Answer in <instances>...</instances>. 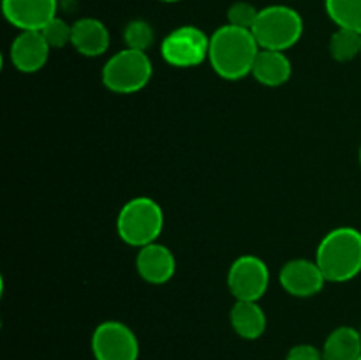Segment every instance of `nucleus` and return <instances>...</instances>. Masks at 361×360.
<instances>
[{
	"label": "nucleus",
	"instance_id": "1",
	"mask_svg": "<svg viewBox=\"0 0 361 360\" xmlns=\"http://www.w3.org/2000/svg\"><path fill=\"white\" fill-rule=\"evenodd\" d=\"M259 44L252 30L222 25L210 35L208 62L221 78L229 81L242 80L252 73Z\"/></svg>",
	"mask_w": 361,
	"mask_h": 360
},
{
	"label": "nucleus",
	"instance_id": "2",
	"mask_svg": "<svg viewBox=\"0 0 361 360\" xmlns=\"http://www.w3.org/2000/svg\"><path fill=\"white\" fill-rule=\"evenodd\" d=\"M316 261L330 282L353 281L361 272V232L341 226L321 239Z\"/></svg>",
	"mask_w": 361,
	"mask_h": 360
},
{
	"label": "nucleus",
	"instance_id": "3",
	"mask_svg": "<svg viewBox=\"0 0 361 360\" xmlns=\"http://www.w3.org/2000/svg\"><path fill=\"white\" fill-rule=\"evenodd\" d=\"M164 228V212L150 196H136L127 201L116 215V233L127 246L143 247L157 242Z\"/></svg>",
	"mask_w": 361,
	"mask_h": 360
},
{
	"label": "nucleus",
	"instance_id": "4",
	"mask_svg": "<svg viewBox=\"0 0 361 360\" xmlns=\"http://www.w3.org/2000/svg\"><path fill=\"white\" fill-rule=\"evenodd\" d=\"M252 34L261 49L286 52L302 39L303 20L293 7L268 6L259 9Z\"/></svg>",
	"mask_w": 361,
	"mask_h": 360
},
{
	"label": "nucleus",
	"instance_id": "5",
	"mask_svg": "<svg viewBox=\"0 0 361 360\" xmlns=\"http://www.w3.org/2000/svg\"><path fill=\"white\" fill-rule=\"evenodd\" d=\"M154 66L147 52L126 48L109 56L102 67V83L115 94H136L152 80Z\"/></svg>",
	"mask_w": 361,
	"mask_h": 360
},
{
	"label": "nucleus",
	"instance_id": "6",
	"mask_svg": "<svg viewBox=\"0 0 361 360\" xmlns=\"http://www.w3.org/2000/svg\"><path fill=\"white\" fill-rule=\"evenodd\" d=\"M210 35L194 25H182L169 32L161 42V56L178 69L196 67L208 60Z\"/></svg>",
	"mask_w": 361,
	"mask_h": 360
},
{
	"label": "nucleus",
	"instance_id": "7",
	"mask_svg": "<svg viewBox=\"0 0 361 360\" xmlns=\"http://www.w3.org/2000/svg\"><path fill=\"white\" fill-rule=\"evenodd\" d=\"M92 355L95 360H137L140 341L133 328L118 320L97 325L92 334Z\"/></svg>",
	"mask_w": 361,
	"mask_h": 360
},
{
	"label": "nucleus",
	"instance_id": "8",
	"mask_svg": "<svg viewBox=\"0 0 361 360\" xmlns=\"http://www.w3.org/2000/svg\"><path fill=\"white\" fill-rule=\"evenodd\" d=\"M226 282L236 300L257 302L268 292L270 270L261 258L254 254H243L231 263Z\"/></svg>",
	"mask_w": 361,
	"mask_h": 360
},
{
	"label": "nucleus",
	"instance_id": "9",
	"mask_svg": "<svg viewBox=\"0 0 361 360\" xmlns=\"http://www.w3.org/2000/svg\"><path fill=\"white\" fill-rule=\"evenodd\" d=\"M279 282L291 296L309 299L323 289L326 277L316 260L296 258V260H289L281 268Z\"/></svg>",
	"mask_w": 361,
	"mask_h": 360
},
{
	"label": "nucleus",
	"instance_id": "10",
	"mask_svg": "<svg viewBox=\"0 0 361 360\" xmlns=\"http://www.w3.org/2000/svg\"><path fill=\"white\" fill-rule=\"evenodd\" d=\"M59 0H2L4 18L18 30H42L56 16Z\"/></svg>",
	"mask_w": 361,
	"mask_h": 360
},
{
	"label": "nucleus",
	"instance_id": "11",
	"mask_svg": "<svg viewBox=\"0 0 361 360\" xmlns=\"http://www.w3.org/2000/svg\"><path fill=\"white\" fill-rule=\"evenodd\" d=\"M49 44L41 30H21L9 48L11 64L20 73H37L46 66L49 56Z\"/></svg>",
	"mask_w": 361,
	"mask_h": 360
},
{
	"label": "nucleus",
	"instance_id": "12",
	"mask_svg": "<svg viewBox=\"0 0 361 360\" xmlns=\"http://www.w3.org/2000/svg\"><path fill=\"white\" fill-rule=\"evenodd\" d=\"M136 270L145 282L166 284L175 275V254L168 246L161 242H152L148 246L140 247L136 254Z\"/></svg>",
	"mask_w": 361,
	"mask_h": 360
},
{
	"label": "nucleus",
	"instance_id": "13",
	"mask_svg": "<svg viewBox=\"0 0 361 360\" xmlns=\"http://www.w3.org/2000/svg\"><path fill=\"white\" fill-rule=\"evenodd\" d=\"M71 44L83 56H101L109 48V30L97 18H80L73 23Z\"/></svg>",
	"mask_w": 361,
	"mask_h": 360
},
{
	"label": "nucleus",
	"instance_id": "14",
	"mask_svg": "<svg viewBox=\"0 0 361 360\" xmlns=\"http://www.w3.org/2000/svg\"><path fill=\"white\" fill-rule=\"evenodd\" d=\"M250 74L257 83L264 85V87H282V85L288 83L293 74L291 60L284 52L259 49Z\"/></svg>",
	"mask_w": 361,
	"mask_h": 360
},
{
	"label": "nucleus",
	"instance_id": "15",
	"mask_svg": "<svg viewBox=\"0 0 361 360\" xmlns=\"http://www.w3.org/2000/svg\"><path fill=\"white\" fill-rule=\"evenodd\" d=\"M229 320H231V327L236 335L247 339V341L259 339L267 330L268 323L263 307L250 300H236L229 313Z\"/></svg>",
	"mask_w": 361,
	"mask_h": 360
},
{
	"label": "nucleus",
	"instance_id": "16",
	"mask_svg": "<svg viewBox=\"0 0 361 360\" xmlns=\"http://www.w3.org/2000/svg\"><path fill=\"white\" fill-rule=\"evenodd\" d=\"M323 360H358L361 355V335L358 328L344 325L330 332L323 344Z\"/></svg>",
	"mask_w": 361,
	"mask_h": 360
},
{
	"label": "nucleus",
	"instance_id": "17",
	"mask_svg": "<svg viewBox=\"0 0 361 360\" xmlns=\"http://www.w3.org/2000/svg\"><path fill=\"white\" fill-rule=\"evenodd\" d=\"M324 9L338 28L361 34V0H324Z\"/></svg>",
	"mask_w": 361,
	"mask_h": 360
},
{
	"label": "nucleus",
	"instance_id": "18",
	"mask_svg": "<svg viewBox=\"0 0 361 360\" xmlns=\"http://www.w3.org/2000/svg\"><path fill=\"white\" fill-rule=\"evenodd\" d=\"M330 55L337 62H351L361 55V34L349 28H338L330 37Z\"/></svg>",
	"mask_w": 361,
	"mask_h": 360
},
{
	"label": "nucleus",
	"instance_id": "19",
	"mask_svg": "<svg viewBox=\"0 0 361 360\" xmlns=\"http://www.w3.org/2000/svg\"><path fill=\"white\" fill-rule=\"evenodd\" d=\"M123 41H126L127 48L147 52V49L152 48V44H154L155 32L148 21L133 20L127 23L126 28H123Z\"/></svg>",
	"mask_w": 361,
	"mask_h": 360
},
{
	"label": "nucleus",
	"instance_id": "20",
	"mask_svg": "<svg viewBox=\"0 0 361 360\" xmlns=\"http://www.w3.org/2000/svg\"><path fill=\"white\" fill-rule=\"evenodd\" d=\"M41 34L44 35L49 48H63L66 44H71L73 25H69L66 20H62V18L55 16L44 28H42Z\"/></svg>",
	"mask_w": 361,
	"mask_h": 360
},
{
	"label": "nucleus",
	"instance_id": "21",
	"mask_svg": "<svg viewBox=\"0 0 361 360\" xmlns=\"http://www.w3.org/2000/svg\"><path fill=\"white\" fill-rule=\"evenodd\" d=\"M257 14H259V9H256L250 2L240 0V2L231 4V7L228 9V23L233 27L252 30Z\"/></svg>",
	"mask_w": 361,
	"mask_h": 360
},
{
	"label": "nucleus",
	"instance_id": "22",
	"mask_svg": "<svg viewBox=\"0 0 361 360\" xmlns=\"http://www.w3.org/2000/svg\"><path fill=\"white\" fill-rule=\"evenodd\" d=\"M286 360H323V352L312 344H296L289 349Z\"/></svg>",
	"mask_w": 361,
	"mask_h": 360
},
{
	"label": "nucleus",
	"instance_id": "23",
	"mask_svg": "<svg viewBox=\"0 0 361 360\" xmlns=\"http://www.w3.org/2000/svg\"><path fill=\"white\" fill-rule=\"evenodd\" d=\"M161 2H168V4H173V2H180V0H161Z\"/></svg>",
	"mask_w": 361,
	"mask_h": 360
},
{
	"label": "nucleus",
	"instance_id": "24",
	"mask_svg": "<svg viewBox=\"0 0 361 360\" xmlns=\"http://www.w3.org/2000/svg\"><path fill=\"white\" fill-rule=\"evenodd\" d=\"M360 166H361V145H360Z\"/></svg>",
	"mask_w": 361,
	"mask_h": 360
},
{
	"label": "nucleus",
	"instance_id": "25",
	"mask_svg": "<svg viewBox=\"0 0 361 360\" xmlns=\"http://www.w3.org/2000/svg\"><path fill=\"white\" fill-rule=\"evenodd\" d=\"M358 330H360V335H361V327H360V328H358Z\"/></svg>",
	"mask_w": 361,
	"mask_h": 360
},
{
	"label": "nucleus",
	"instance_id": "26",
	"mask_svg": "<svg viewBox=\"0 0 361 360\" xmlns=\"http://www.w3.org/2000/svg\"><path fill=\"white\" fill-rule=\"evenodd\" d=\"M358 360H361V355H360V359H358Z\"/></svg>",
	"mask_w": 361,
	"mask_h": 360
},
{
	"label": "nucleus",
	"instance_id": "27",
	"mask_svg": "<svg viewBox=\"0 0 361 360\" xmlns=\"http://www.w3.org/2000/svg\"><path fill=\"white\" fill-rule=\"evenodd\" d=\"M360 56H361V55H360Z\"/></svg>",
	"mask_w": 361,
	"mask_h": 360
}]
</instances>
